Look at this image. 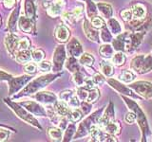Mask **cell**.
Returning a JSON list of instances; mask_svg holds the SVG:
<instances>
[{"label":"cell","instance_id":"1","mask_svg":"<svg viewBox=\"0 0 152 142\" xmlns=\"http://www.w3.org/2000/svg\"><path fill=\"white\" fill-rule=\"evenodd\" d=\"M121 98L124 101V102L126 104V106L129 109V111H132L136 115V121L138 123V126L140 127V130L142 133L141 141L142 142L150 141L151 140L150 138H152L151 130L148 124V120H147V117L145 116V114L144 113V111L142 110V108L139 106V104L133 101L132 98L124 96V95H121Z\"/></svg>","mask_w":152,"mask_h":142},{"label":"cell","instance_id":"2","mask_svg":"<svg viewBox=\"0 0 152 142\" xmlns=\"http://www.w3.org/2000/svg\"><path fill=\"white\" fill-rule=\"evenodd\" d=\"M62 75V73H53V74H45L41 75L39 77L33 79L32 80H30L28 84L24 87L20 93L17 96H14V98H20L24 96H31L32 94H35L41 89L46 87L48 84H50L53 80H55L57 78H59Z\"/></svg>","mask_w":152,"mask_h":142},{"label":"cell","instance_id":"3","mask_svg":"<svg viewBox=\"0 0 152 142\" xmlns=\"http://www.w3.org/2000/svg\"><path fill=\"white\" fill-rule=\"evenodd\" d=\"M4 102L7 104V105L12 109V110L14 112V114L22 120L23 121H25L28 124H30L33 127L37 128V129L42 130V126L40 125V123L38 122V120L36 118L32 116V114L28 112L25 107H23L20 103H17V102H14L12 101V99H10L8 98H5L4 99Z\"/></svg>","mask_w":152,"mask_h":142},{"label":"cell","instance_id":"4","mask_svg":"<svg viewBox=\"0 0 152 142\" xmlns=\"http://www.w3.org/2000/svg\"><path fill=\"white\" fill-rule=\"evenodd\" d=\"M104 110V107L99 108L98 110L94 111L93 113H90L84 120L81 121V123L77 128V130H76L73 139L82 138V137L89 135V132H90V129H91V127L95 124H97L99 118L101 117V116L103 115Z\"/></svg>","mask_w":152,"mask_h":142},{"label":"cell","instance_id":"5","mask_svg":"<svg viewBox=\"0 0 152 142\" xmlns=\"http://www.w3.org/2000/svg\"><path fill=\"white\" fill-rule=\"evenodd\" d=\"M131 69L137 74H145L152 71V55L139 54L131 60Z\"/></svg>","mask_w":152,"mask_h":142},{"label":"cell","instance_id":"6","mask_svg":"<svg viewBox=\"0 0 152 142\" xmlns=\"http://www.w3.org/2000/svg\"><path fill=\"white\" fill-rule=\"evenodd\" d=\"M145 31H141V32H127V37H126V50L125 52L130 54L133 53L138 47H139L144 38L146 35Z\"/></svg>","mask_w":152,"mask_h":142},{"label":"cell","instance_id":"7","mask_svg":"<svg viewBox=\"0 0 152 142\" xmlns=\"http://www.w3.org/2000/svg\"><path fill=\"white\" fill-rule=\"evenodd\" d=\"M129 87L141 98L148 101L152 99V83L146 82V80H139V82L130 83Z\"/></svg>","mask_w":152,"mask_h":142},{"label":"cell","instance_id":"8","mask_svg":"<svg viewBox=\"0 0 152 142\" xmlns=\"http://www.w3.org/2000/svg\"><path fill=\"white\" fill-rule=\"evenodd\" d=\"M66 60V47L63 45H59L55 47L53 56H52V70L55 73L60 72L63 69V65Z\"/></svg>","mask_w":152,"mask_h":142},{"label":"cell","instance_id":"9","mask_svg":"<svg viewBox=\"0 0 152 142\" xmlns=\"http://www.w3.org/2000/svg\"><path fill=\"white\" fill-rule=\"evenodd\" d=\"M31 75H21L18 77H12L9 80V96L12 97L13 94L17 93L19 90H21L31 80Z\"/></svg>","mask_w":152,"mask_h":142},{"label":"cell","instance_id":"10","mask_svg":"<svg viewBox=\"0 0 152 142\" xmlns=\"http://www.w3.org/2000/svg\"><path fill=\"white\" fill-rule=\"evenodd\" d=\"M65 5L66 0H52V1L48 0L43 3V6L47 9L48 15L51 18H55L61 15Z\"/></svg>","mask_w":152,"mask_h":142},{"label":"cell","instance_id":"11","mask_svg":"<svg viewBox=\"0 0 152 142\" xmlns=\"http://www.w3.org/2000/svg\"><path fill=\"white\" fill-rule=\"evenodd\" d=\"M152 26V17L146 16L144 19H132L127 22V27L130 28L132 32H147Z\"/></svg>","mask_w":152,"mask_h":142},{"label":"cell","instance_id":"12","mask_svg":"<svg viewBox=\"0 0 152 142\" xmlns=\"http://www.w3.org/2000/svg\"><path fill=\"white\" fill-rule=\"evenodd\" d=\"M107 83L109 84V86H111L113 89H115L116 91L120 94V95H124V96H127L129 98L135 99H141L142 98L139 96V95H136L133 90L129 87L126 86L123 83L119 82L118 80L112 79V78H108L107 79Z\"/></svg>","mask_w":152,"mask_h":142},{"label":"cell","instance_id":"13","mask_svg":"<svg viewBox=\"0 0 152 142\" xmlns=\"http://www.w3.org/2000/svg\"><path fill=\"white\" fill-rule=\"evenodd\" d=\"M19 103H20L23 107H25L28 112L31 113L33 116L41 117H48L47 110L41 105L40 102L33 101H23Z\"/></svg>","mask_w":152,"mask_h":142},{"label":"cell","instance_id":"14","mask_svg":"<svg viewBox=\"0 0 152 142\" xmlns=\"http://www.w3.org/2000/svg\"><path fill=\"white\" fill-rule=\"evenodd\" d=\"M83 30L85 35L87 36L88 40L95 42V43H100V31L98 28H94L92 26L91 22L89 19H84L83 21Z\"/></svg>","mask_w":152,"mask_h":142},{"label":"cell","instance_id":"15","mask_svg":"<svg viewBox=\"0 0 152 142\" xmlns=\"http://www.w3.org/2000/svg\"><path fill=\"white\" fill-rule=\"evenodd\" d=\"M115 120V110H114V104L110 101L107 107H104V110L103 112V115L99 118L97 122V125L103 129L104 125H107L109 121H112Z\"/></svg>","mask_w":152,"mask_h":142},{"label":"cell","instance_id":"16","mask_svg":"<svg viewBox=\"0 0 152 142\" xmlns=\"http://www.w3.org/2000/svg\"><path fill=\"white\" fill-rule=\"evenodd\" d=\"M18 42H19V38L16 34H14V32H10L5 36L4 44L10 55L15 56L18 50Z\"/></svg>","mask_w":152,"mask_h":142},{"label":"cell","instance_id":"17","mask_svg":"<svg viewBox=\"0 0 152 142\" xmlns=\"http://www.w3.org/2000/svg\"><path fill=\"white\" fill-rule=\"evenodd\" d=\"M34 99L38 102L46 104V105H53L58 101L56 95L50 91H38L34 95Z\"/></svg>","mask_w":152,"mask_h":142},{"label":"cell","instance_id":"18","mask_svg":"<svg viewBox=\"0 0 152 142\" xmlns=\"http://www.w3.org/2000/svg\"><path fill=\"white\" fill-rule=\"evenodd\" d=\"M66 49L69 52V54L70 56L76 57V58H79V57L84 53L82 45H81V43L78 41V39H76L75 37L71 38L69 42L66 44Z\"/></svg>","mask_w":152,"mask_h":142},{"label":"cell","instance_id":"19","mask_svg":"<svg viewBox=\"0 0 152 142\" xmlns=\"http://www.w3.org/2000/svg\"><path fill=\"white\" fill-rule=\"evenodd\" d=\"M18 27L23 32L32 33L35 31V21L27 16H21L18 20Z\"/></svg>","mask_w":152,"mask_h":142},{"label":"cell","instance_id":"20","mask_svg":"<svg viewBox=\"0 0 152 142\" xmlns=\"http://www.w3.org/2000/svg\"><path fill=\"white\" fill-rule=\"evenodd\" d=\"M54 35L56 40L61 43H66L69 39L70 37V31L69 30V28L66 27L64 24H60L56 27Z\"/></svg>","mask_w":152,"mask_h":142},{"label":"cell","instance_id":"21","mask_svg":"<svg viewBox=\"0 0 152 142\" xmlns=\"http://www.w3.org/2000/svg\"><path fill=\"white\" fill-rule=\"evenodd\" d=\"M126 37L127 32H122L119 35L116 36L115 39H113L111 42V45L115 51H123L126 50Z\"/></svg>","mask_w":152,"mask_h":142},{"label":"cell","instance_id":"22","mask_svg":"<svg viewBox=\"0 0 152 142\" xmlns=\"http://www.w3.org/2000/svg\"><path fill=\"white\" fill-rule=\"evenodd\" d=\"M19 20V7H15L13 9L12 12L11 13L7 24V30L10 32H15L18 26Z\"/></svg>","mask_w":152,"mask_h":142},{"label":"cell","instance_id":"23","mask_svg":"<svg viewBox=\"0 0 152 142\" xmlns=\"http://www.w3.org/2000/svg\"><path fill=\"white\" fill-rule=\"evenodd\" d=\"M53 109L55 113L58 115L59 117H66L68 114L69 113L71 107L68 104V102H66L64 101H57L54 104H53Z\"/></svg>","mask_w":152,"mask_h":142},{"label":"cell","instance_id":"24","mask_svg":"<svg viewBox=\"0 0 152 142\" xmlns=\"http://www.w3.org/2000/svg\"><path fill=\"white\" fill-rule=\"evenodd\" d=\"M90 135V141H104V138H106L107 133L104 130H102L97 124H95L91 127L89 132Z\"/></svg>","mask_w":152,"mask_h":142},{"label":"cell","instance_id":"25","mask_svg":"<svg viewBox=\"0 0 152 142\" xmlns=\"http://www.w3.org/2000/svg\"><path fill=\"white\" fill-rule=\"evenodd\" d=\"M131 12L133 14V19H144L147 15L146 7L142 3H136L132 5Z\"/></svg>","mask_w":152,"mask_h":142},{"label":"cell","instance_id":"26","mask_svg":"<svg viewBox=\"0 0 152 142\" xmlns=\"http://www.w3.org/2000/svg\"><path fill=\"white\" fill-rule=\"evenodd\" d=\"M24 11H25V15L28 18L35 21L36 19V7L34 0H25L24 3Z\"/></svg>","mask_w":152,"mask_h":142},{"label":"cell","instance_id":"27","mask_svg":"<svg viewBox=\"0 0 152 142\" xmlns=\"http://www.w3.org/2000/svg\"><path fill=\"white\" fill-rule=\"evenodd\" d=\"M14 58H15L17 63L26 64L28 62H31V60L32 59V52L30 49L18 50L15 56H14Z\"/></svg>","mask_w":152,"mask_h":142},{"label":"cell","instance_id":"28","mask_svg":"<svg viewBox=\"0 0 152 142\" xmlns=\"http://www.w3.org/2000/svg\"><path fill=\"white\" fill-rule=\"evenodd\" d=\"M100 69L104 77L110 78L114 74V68H113V64L112 62H109L108 59H104L100 62Z\"/></svg>","mask_w":152,"mask_h":142},{"label":"cell","instance_id":"29","mask_svg":"<svg viewBox=\"0 0 152 142\" xmlns=\"http://www.w3.org/2000/svg\"><path fill=\"white\" fill-rule=\"evenodd\" d=\"M121 129H122L121 123L118 120H114L112 121H109L107 125H104V127L102 130H104L106 133H107V134L116 135H119L121 133Z\"/></svg>","mask_w":152,"mask_h":142},{"label":"cell","instance_id":"30","mask_svg":"<svg viewBox=\"0 0 152 142\" xmlns=\"http://www.w3.org/2000/svg\"><path fill=\"white\" fill-rule=\"evenodd\" d=\"M114 53H115V50L112 45H110V43H104L99 47V54L104 59H111Z\"/></svg>","mask_w":152,"mask_h":142},{"label":"cell","instance_id":"31","mask_svg":"<svg viewBox=\"0 0 152 142\" xmlns=\"http://www.w3.org/2000/svg\"><path fill=\"white\" fill-rule=\"evenodd\" d=\"M98 12L103 15V17L109 19L113 15V9L110 4L106 2H98L97 3Z\"/></svg>","mask_w":152,"mask_h":142},{"label":"cell","instance_id":"32","mask_svg":"<svg viewBox=\"0 0 152 142\" xmlns=\"http://www.w3.org/2000/svg\"><path fill=\"white\" fill-rule=\"evenodd\" d=\"M66 68L68 69L70 73H74L76 71L80 70V63L79 61L77 60L76 57L73 56H69L68 59L66 60Z\"/></svg>","mask_w":152,"mask_h":142},{"label":"cell","instance_id":"33","mask_svg":"<svg viewBox=\"0 0 152 142\" xmlns=\"http://www.w3.org/2000/svg\"><path fill=\"white\" fill-rule=\"evenodd\" d=\"M48 135L53 141H63V130L59 127H50Z\"/></svg>","mask_w":152,"mask_h":142},{"label":"cell","instance_id":"34","mask_svg":"<svg viewBox=\"0 0 152 142\" xmlns=\"http://www.w3.org/2000/svg\"><path fill=\"white\" fill-rule=\"evenodd\" d=\"M107 25L109 28V30L112 32V34L117 36V35L120 34V33H122V27H121L120 23H119V21L117 20V19L113 18V17L107 19Z\"/></svg>","mask_w":152,"mask_h":142},{"label":"cell","instance_id":"35","mask_svg":"<svg viewBox=\"0 0 152 142\" xmlns=\"http://www.w3.org/2000/svg\"><path fill=\"white\" fill-rule=\"evenodd\" d=\"M83 117H84V114L82 110L78 108H71L69 113L68 114V116H66V117L69 118V120L73 123L80 121L83 118Z\"/></svg>","mask_w":152,"mask_h":142},{"label":"cell","instance_id":"36","mask_svg":"<svg viewBox=\"0 0 152 142\" xmlns=\"http://www.w3.org/2000/svg\"><path fill=\"white\" fill-rule=\"evenodd\" d=\"M86 4H87V14L89 20H91L92 18L97 16L98 13V9H97V4H95L92 0H85Z\"/></svg>","mask_w":152,"mask_h":142},{"label":"cell","instance_id":"37","mask_svg":"<svg viewBox=\"0 0 152 142\" xmlns=\"http://www.w3.org/2000/svg\"><path fill=\"white\" fill-rule=\"evenodd\" d=\"M126 61V57L125 55V52L123 51H115V53L113 54L111 62L113 65L116 66H122L123 64H125Z\"/></svg>","mask_w":152,"mask_h":142},{"label":"cell","instance_id":"38","mask_svg":"<svg viewBox=\"0 0 152 142\" xmlns=\"http://www.w3.org/2000/svg\"><path fill=\"white\" fill-rule=\"evenodd\" d=\"M95 62V58L90 54V53H83L79 57V63L80 64H82L86 67H90V66H92L93 64Z\"/></svg>","mask_w":152,"mask_h":142},{"label":"cell","instance_id":"39","mask_svg":"<svg viewBox=\"0 0 152 142\" xmlns=\"http://www.w3.org/2000/svg\"><path fill=\"white\" fill-rule=\"evenodd\" d=\"M136 76L135 74L130 70H123L121 73L119 74V80H122L125 83H130L135 80Z\"/></svg>","mask_w":152,"mask_h":142},{"label":"cell","instance_id":"40","mask_svg":"<svg viewBox=\"0 0 152 142\" xmlns=\"http://www.w3.org/2000/svg\"><path fill=\"white\" fill-rule=\"evenodd\" d=\"M100 38H101V41L104 43H111L112 42V40H113L112 32L109 30L107 25H104L101 28V31H100Z\"/></svg>","mask_w":152,"mask_h":142},{"label":"cell","instance_id":"41","mask_svg":"<svg viewBox=\"0 0 152 142\" xmlns=\"http://www.w3.org/2000/svg\"><path fill=\"white\" fill-rule=\"evenodd\" d=\"M76 125L75 123L71 122L70 124L68 125V127L66 128V131H65V135L63 136V141L65 142H68L70 141L71 139L74 137V135L76 133Z\"/></svg>","mask_w":152,"mask_h":142},{"label":"cell","instance_id":"42","mask_svg":"<svg viewBox=\"0 0 152 142\" xmlns=\"http://www.w3.org/2000/svg\"><path fill=\"white\" fill-rule=\"evenodd\" d=\"M72 80L77 86H83L85 84L86 80H87V77H86L85 74L80 69L78 71H76V72L72 73Z\"/></svg>","mask_w":152,"mask_h":142},{"label":"cell","instance_id":"43","mask_svg":"<svg viewBox=\"0 0 152 142\" xmlns=\"http://www.w3.org/2000/svg\"><path fill=\"white\" fill-rule=\"evenodd\" d=\"M100 98V91L96 87H93L92 89L88 90V96L87 99V101L89 103H95Z\"/></svg>","mask_w":152,"mask_h":142},{"label":"cell","instance_id":"44","mask_svg":"<svg viewBox=\"0 0 152 142\" xmlns=\"http://www.w3.org/2000/svg\"><path fill=\"white\" fill-rule=\"evenodd\" d=\"M62 18L64 19L66 23L69 24V25H74V24L78 21V19L75 17L72 12H66L62 14Z\"/></svg>","mask_w":152,"mask_h":142},{"label":"cell","instance_id":"45","mask_svg":"<svg viewBox=\"0 0 152 142\" xmlns=\"http://www.w3.org/2000/svg\"><path fill=\"white\" fill-rule=\"evenodd\" d=\"M75 94L77 95V97L80 99L81 101H87V99L88 96V89L84 86H78Z\"/></svg>","mask_w":152,"mask_h":142},{"label":"cell","instance_id":"46","mask_svg":"<svg viewBox=\"0 0 152 142\" xmlns=\"http://www.w3.org/2000/svg\"><path fill=\"white\" fill-rule=\"evenodd\" d=\"M37 68H38V64L32 63V62H28L24 66V70L25 72L28 75H33L37 72Z\"/></svg>","mask_w":152,"mask_h":142},{"label":"cell","instance_id":"47","mask_svg":"<svg viewBox=\"0 0 152 142\" xmlns=\"http://www.w3.org/2000/svg\"><path fill=\"white\" fill-rule=\"evenodd\" d=\"M75 95V93L72 91V90H64L59 94V99L61 101H64L66 102H69V99L72 98Z\"/></svg>","mask_w":152,"mask_h":142},{"label":"cell","instance_id":"48","mask_svg":"<svg viewBox=\"0 0 152 142\" xmlns=\"http://www.w3.org/2000/svg\"><path fill=\"white\" fill-rule=\"evenodd\" d=\"M38 68L41 72H49L52 69V64L49 61H41L38 63Z\"/></svg>","mask_w":152,"mask_h":142},{"label":"cell","instance_id":"49","mask_svg":"<svg viewBox=\"0 0 152 142\" xmlns=\"http://www.w3.org/2000/svg\"><path fill=\"white\" fill-rule=\"evenodd\" d=\"M45 58V52L42 49H35L32 51V60L36 63H40Z\"/></svg>","mask_w":152,"mask_h":142},{"label":"cell","instance_id":"50","mask_svg":"<svg viewBox=\"0 0 152 142\" xmlns=\"http://www.w3.org/2000/svg\"><path fill=\"white\" fill-rule=\"evenodd\" d=\"M90 22H91L92 24V26L94 28H98V30H101V28L104 26V25H107L106 23H104V19L102 17H100V16H95L94 18H92L91 20H90Z\"/></svg>","mask_w":152,"mask_h":142},{"label":"cell","instance_id":"51","mask_svg":"<svg viewBox=\"0 0 152 142\" xmlns=\"http://www.w3.org/2000/svg\"><path fill=\"white\" fill-rule=\"evenodd\" d=\"M91 79L93 80V83H95V85H102L104 82H106L104 75L99 73V72H94Z\"/></svg>","mask_w":152,"mask_h":142},{"label":"cell","instance_id":"52","mask_svg":"<svg viewBox=\"0 0 152 142\" xmlns=\"http://www.w3.org/2000/svg\"><path fill=\"white\" fill-rule=\"evenodd\" d=\"M30 46H31V42H30V40H28V38L23 37V38H21V39H19V42H18V50L28 49V47H30Z\"/></svg>","mask_w":152,"mask_h":142},{"label":"cell","instance_id":"53","mask_svg":"<svg viewBox=\"0 0 152 142\" xmlns=\"http://www.w3.org/2000/svg\"><path fill=\"white\" fill-rule=\"evenodd\" d=\"M120 16L123 20L126 21V22H129L133 19V14H132L131 9H122V11L120 12Z\"/></svg>","mask_w":152,"mask_h":142},{"label":"cell","instance_id":"54","mask_svg":"<svg viewBox=\"0 0 152 142\" xmlns=\"http://www.w3.org/2000/svg\"><path fill=\"white\" fill-rule=\"evenodd\" d=\"M81 110H82L84 116H88L91 112V107H92V103H89L88 101H81Z\"/></svg>","mask_w":152,"mask_h":142},{"label":"cell","instance_id":"55","mask_svg":"<svg viewBox=\"0 0 152 142\" xmlns=\"http://www.w3.org/2000/svg\"><path fill=\"white\" fill-rule=\"evenodd\" d=\"M68 104L71 108H78L81 105V101H80V99L77 97V95L75 94L74 96L69 99Z\"/></svg>","mask_w":152,"mask_h":142},{"label":"cell","instance_id":"56","mask_svg":"<svg viewBox=\"0 0 152 142\" xmlns=\"http://www.w3.org/2000/svg\"><path fill=\"white\" fill-rule=\"evenodd\" d=\"M19 1H20V0H3V4H4V7L6 9H11L15 8Z\"/></svg>","mask_w":152,"mask_h":142},{"label":"cell","instance_id":"57","mask_svg":"<svg viewBox=\"0 0 152 142\" xmlns=\"http://www.w3.org/2000/svg\"><path fill=\"white\" fill-rule=\"evenodd\" d=\"M125 121L127 123V124H132V123H134L136 121V115L132 111H129L125 117Z\"/></svg>","mask_w":152,"mask_h":142},{"label":"cell","instance_id":"58","mask_svg":"<svg viewBox=\"0 0 152 142\" xmlns=\"http://www.w3.org/2000/svg\"><path fill=\"white\" fill-rule=\"evenodd\" d=\"M73 14L75 15V17L78 19V21L80 20V18L83 16V13H84V7L83 6H78L76 7L73 11H72Z\"/></svg>","mask_w":152,"mask_h":142},{"label":"cell","instance_id":"59","mask_svg":"<svg viewBox=\"0 0 152 142\" xmlns=\"http://www.w3.org/2000/svg\"><path fill=\"white\" fill-rule=\"evenodd\" d=\"M12 77L13 76L12 74H9L7 72H5L4 70L0 69V82H3V80H7V82H9Z\"/></svg>","mask_w":152,"mask_h":142},{"label":"cell","instance_id":"60","mask_svg":"<svg viewBox=\"0 0 152 142\" xmlns=\"http://www.w3.org/2000/svg\"><path fill=\"white\" fill-rule=\"evenodd\" d=\"M10 137V132L7 129H0V141H4Z\"/></svg>","mask_w":152,"mask_h":142},{"label":"cell","instance_id":"61","mask_svg":"<svg viewBox=\"0 0 152 142\" xmlns=\"http://www.w3.org/2000/svg\"><path fill=\"white\" fill-rule=\"evenodd\" d=\"M0 126H2V127H5V128H7V126H4L3 124H0Z\"/></svg>","mask_w":152,"mask_h":142},{"label":"cell","instance_id":"62","mask_svg":"<svg viewBox=\"0 0 152 142\" xmlns=\"http://www.w3.org/2000/svg\"><path fill=\"white\" fill-rule=\"evenodd\" d=\"M0 25H1V18H0Z\"/></svg>","mask_w":152,"mask_h":142},{"label":"cell","instance_id":"63","mask_svg":"<svg viewBox=\"0 0 152 142\" xmlns=\"http://www.w3.org/2000/svg\"><path fill=\"white\" fill-rule=\"evenodd\" d=\"M82 1H85V0H82Z\"/></svg>","mask_w":152,"mask_h":142},{"label":"cell","instance_id":"64","mask_svg":"<svg viewBox=\"0 0 152 142\" xmlns=\"http://www.w3.org/2000/svg\"></svg>","mask_w":152,"mask_h":142}]
</instances>
